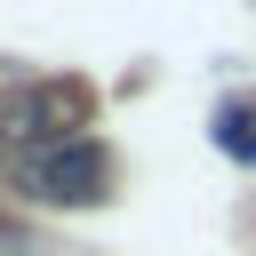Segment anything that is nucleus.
Returning <instances> with one entry per match:
<instances>
[{
  "label": "nucleus",
  "mask_w": 256,
  "mask_h": 256,
  "mask_svg": "<svg viewBox=\"0 0 256 256\" xmlns=\"http://www.w3.org/2000/svg\"><path fill=\"white\" fill-rule=\"evenodd\" d=\"M96 88L88 80H16L0 88V152L32 160L48 144H72V128H88Z\"/></svg>",
  "instance_id": "obj_1"
},
{
  "label": "nucleus",
  "mask_w": 256,
  "mask_h": 256,
  "mask_svg": "<svg viewBox=\"0 0 256 256\" xmlns=\"http://www.w3.org/2000/svg\"><path fill=\"white\" fill-rule=\"evenodd\" d=\"M16 184H24L40 208H88V200L112 184V160H104V144L72 136V144H48V152L16 160Z\"/></svg>",
  "instance_id": "obj_2"
},
{
  "label": "nucleus",
  "mask_w": 256,
  "mask_h": 256,
  "mask_svg": "<svg viewBox=\"0 0 256 256\" xmlns=\"http://www.w3.org/2000/svg\"><path fill=\"white\" fill-rule=\"evenodd\" d=\"M216 144L232 160H256V96H224L216 104Z\"/></svg>",
  "instance_id": "obj_3"
}]
</instances>
